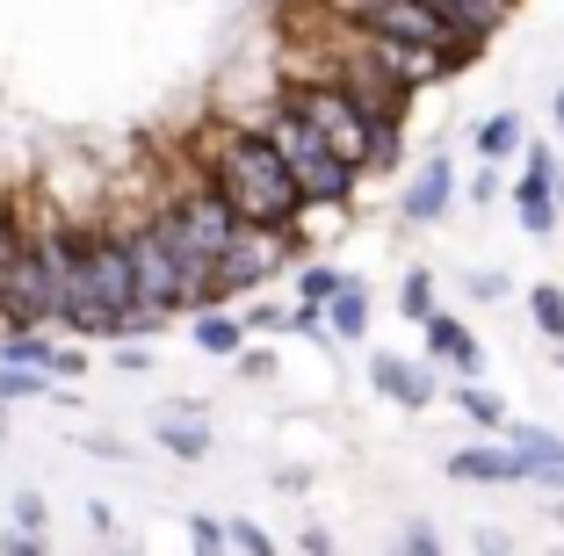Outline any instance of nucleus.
Wrapping results in <instances>:
<instances>
[{"label": "nucleus", "mask_w": 564, "mask_h": 556, "mask_svg": "<svg viewBox=\"0 0 564 556\" xmlns=\"http://www.w3.org/2000/svg\"><path fill=\"white\" fill-rule=\"evenodd\" d=\"M456 210V160L448 152H427V160L405 166L399 181V225H442Z\"/></svg>", "instance_id": "obj_7"}, {"label": "nucleus", "mask_w": 564, "mask_h": 556, "mask_svg": "<svg viewBox=\"0 0 564 556\" xmlns=\"http://www.w3.org/2000/svg\"><path fill=\"white\" fill-rule=\"evenodd\" d=\"M550 131L564 138V80H557V95H550Z\"/></svg>", "instance_id": "obj_34"}, {"label": "nucleus", "mask_w": 564, "mask_h": 556, "mask_svg": "<svg viewBox=\"0 0 564 556\" xmlns=\"http://www.w3.org/2000/svg\"><path fill=\"white\" fill-rule=\"evenodd\" d=\"M399 549H405V556H442L448 542H442V527H434V521H420V513H413V521L399 527Z\"/></svg>", "instance_id": "obj_26"}, {"label": "nucleus", "mask_w": 564, "mask_h": 556, "mask_svg": "<svg viewBox=\"0 0 564 556\" xmlns=\"http://www.w3.org/2000/svg\"><path fill=\"white\" fill-rule=\"evenodd\" d=\"M239 318H247V332H290V312H282V304H268L261 290L247 296V312H239Z\"/></svg>", "instance_id": "obj_27"}, {"label": "nucleus", "mask_w": 564, "mask_h": 556, "mask_svg": "<svg viewBox=\"0 0 564 556\" xmlns=\"http://www.w3.org/2000/svg\"><path fill=\"white\" fill-rule=\"evenodd\" d=\"M0 361H30V369H51L58 383L87 377V355L73 340H51V326H0Z\"/></svg>", "instance_id": "obj_10"}, {"label": "nucleus", "mask_w": 564, "mask_h": 556, "mask_svg": "<svg viewBox=\"0 0 564 556\" xmlns=\"http://www.w3.org/2000/svg\"><path fill=\"white\" fill-rule=\"evenodd\" d=\"M442 397H448L456 412H464L470 426H485V434H499V426L514 419V405H507V397H499L485 377H448V391H442Z\"/></svg>", "instance_id": "obj_16"}, {"label": "nucleus", "mask_w": 564, "mask_h": 556, "mask_svg": "<svg viewBox=\"0 0 564 556\" xmlns=\"http://www.w3.org/2000/svg\"><path fill=\"white\" fill-rule=\"evenodd\" d=\"M225 542H232V549H247V556H275V535H268L261 521H247V513H232V521H225Z\"/></svg>", "instance_id": "obj_25"}, {"label": "nucleus", "mask_w": 564, "mask_h": 556, "mask_svg": "<svg viewBox=\"0 0 564 556\" xmlns=\"http://www.w3.org/2000/svg\"><path fill=\"white\" fill-rule=\"evenodd\" d=\"M22 397H58V377L30 361H0V405H22Z\"/></svg>", "instance_id": "obj_19"}, {"label": "nucleus", "mask_w": 564, "mask_h": 556, "mask_svg": "<svg viewBox=\"0 0 564 556\" xmlns=\"http://www.w3.org/2000/svg\"><path fill=\"white\" fill-rule=\"evenodd\" d=\"M268 138H275V152L290 160V174H297V188H304V203H340V210H355V196H362V181L369 174H355V166H340L326 145H318V131L304 123L297 109L282 95H268V109L253 116Z\"/></svg>", "instance_id": "obj_5"}, {"label": "nucleus", "mask_w": 564, "mask_h": 556, "mask_svg": "<svg viewBox=\"0 0 564 556\" xmlns=\"http://www.w3.org/2000/svg\"><path fill=\"white\" fill-rule=\"evenodd\" d=\"M0 441H8V405H0Z\"/></svg>", "instance_id": "obj_38"}, {"label": "nucleus", "mask_w": 564, "mask_h": 556, "mask_svg": "<svg viewBox=\"0 0 564 556\" xmlns=\"http://www.w3.org/2000/svg\"><path fill=\"white\" fill-rule=\"evenodd\" d=\"M152 441H160V456H174V462H203L210 456V412H203L196 397H174V405L152 419Z\"/></svg>", "instance_id": "obj_12"}, {"label": "nucleus", "mask_w": 564, "mask_h": 556, "mask_svg": "<svg viewBox=\"0 0 564 556\" xmlns=\"http://www.w3.org/2000/svg\"><path fill=\"white\" fill-rule=\"evenodd\" d=\"M87 535H95V542H117V506H109V499H87Z\"/></svg>", "instance_id": "obj_30"}, {"label": "nucleus", "mask_w": 564, "mask_h": 556, "mask_svg": "<svg viewBox=\"0 0 564 556\" xmlns=\"http://www.w3.org/2000/svg\"><path fill=\"white\" fill-rule=\"evenodd\" d=\"M470 145H478V160L507 166V160H521V145H529V123H521V109H492L478 131H470Z\"/></svg>", "instance_id": "obj_17"}, {"label": "nucleus", "mask_w": 564, "mask_h": 556, "mask_svg": "<svg viewBox=\"0 0 564 556\" xmlns=\"http://www.w3.org/2000/svg\"><path fill=\"white\" fill-rule=\"evenodd\" d=\"M529 326L543 340H564V282H529Z\"/></svg>", "instance_id": "obj_21"}, {"label": "nucleus", "mask_w": 564, "mask_h": 556, "mask_svg": "<svg viewBox=\"0 0 564 556\" xmlns=\"http://www.w3.org/2000/svg\"><path fill=\"white\" fill-rule=\"evenodd\" d=\"M188 340H196V355L232 361L239 347L253 340V332H247V318H239L232 304H203V312H188Z\"/></svg>", "instance_id": "obj_14"}, {"label": "nucleus", "mask_w": 564, "mask_h": 556, "mask_svg": "<svg viewBox=\"0 0 564 556\" xmlns=\"http://www.w3.org/2000/svg\"><path fill=\"white\" fill-rule=\"evenodd\" d=\"M58 268H66V312L58 326L80 340H138L160 332V318L138 304L131 246L109 210H66L58 217Z\"/></svg>", "instance_id": "obj_1"}, {"label": "nucleus", "mask_w": 564, "mask_h": 556, "mask_svg": "<svg viewBox=\"0 0 564 556\" xmlns=\"http://www.w3.org/2000/svg\"><path fill=\"white\" fill-rule=\"evenodd\" d=\"M564 217L557 203V145L550 138H529L521 145V166H514V225L529 231V239H550Z\"/></svg>", "instance_id": "obj_6"}, {"label": "nucleus", "mask_w": 564, "mask_h": 556, "mask_svg": "<svg viewBox=\"0 0 564 556\" xmlns=\"http://www.w3.org/2000/svg\"><path fill=\"white\" fill-rule=\"evenodd\" d=\"M492 196H499V166L478 160V174H470V203H492Z\"/></svg>", "instance_id": "obj_31"}, {"label": "nucleus", "mask_w": 564, "mask_h": 556, "mask_svg": "<svg viewBox=\"0 0 564 556\" xmlns=\"http://www.w3.org/2000/svg\"><path fill=\"white\" fill-rule=\"evenodd\" d=\"M87 448H95V456H101V462H131V448H123V441H117V434H95V441H87Z\"/></svg>", "instance_id": "obj_32"}, {"label": "nucleus", "mask_w": 564, "mask_h": 556, "mask_svg": "<svg viewBox=\"0 0 564 556\" xmlns=\"http://www.w3.org/2000/svg\"><path fill=\"white\" fill-rule=\"evenodd\" d=\"M101 210L123 225V246H131V275H138V304H145L160 326L203 312V261L196 246L182 239V225L166 217L160 196H138V203H101Z\"/></svg>", "instance_id": "obj_3"}, {"label": "nucleus", "mask_w": 564, "mask_h": 556, "mask_svg": "<svg viewBox=\"0 0 564 556\" xmlns=\"http://www.w3.org/2000/svg\"><path fill=\"white\" fill-rule=\"evenodd\" d=\"M275 95L290 101L304 123H312L318 145H326L340 166H355V174H399V166H405V131H383L377 116L362 109V95H355V87L340 80L333 66H318V73H282Z\"/></svg>", "instance_id": "obj_4"}, {"label": "nucleus", "mask_w": 564, "mask_h": 556, "mask_svg": "<svg viewBox=\"0 0 564 556\" xmlns=\"http://www.w3.org/2000/svg\"><path fill=\"white\" fill-rule=\"evenodd\" d=\"M8 527H22V535H51V499L36 484H22L15 499H8Z\"/></svg>", "instance_id": "obj_23"}, {"label": "nucleus", "mask_w": 564, "mask_h": 556, "mask_svg": "<svg viewBox=\"0 0 564 556\" xmlns=\"http://www.w3.org/2000/svg\"><path fill=\"white\" fill-rule=\"evenodd\" d=\"M188 542H196V549H232V542H225V521H217V513H188Z\"/></svg>", "instance_id": "obj_28"}, {"label": "nucleus", "mask_w": 564, "mask_h": 556, "mask_svg": "<svg viewBox=\"0 0 564 556\" xmlns=\"http://www.w3.org/2000/svg\"><path fill=\"white\" fill-rule=\"evenodd\" d=\"M434 312H442L434 275H427V268H405V275H399V318H405V326H420V318H434Z\"/></svg>", "instance_id": "obj_20"}, {"label": "nucleus", "mask_w": 564, "mask_h": 556, "mask_svg": "<svg viewBox=\"0 0 564 556\" xmlns=\"http://www.w3.org/2000/svg\"><path fill=\"white\" fill-rule=\"evenodd\" d=\"M499 441H507V448H521V456H529L535 470H543V462H564V434H557V426L507 419V426H499Z\"/></svg>", "instance_id": "obj_18"}, {"label": "nucleus", "mask_w": 564, "mask_h": 556, "mask_svg": "<svg viewBox=\"0 0 564 556\" xmlns=\"http://www.w3.org/2000/svg\"><path fill=\"white\" fill-rule=\"evenodd\" d=\"M434 8H442V22H448V30H464L470 44H492V36L514 22L521 0H434Z\"/></svg>", "instance_id": "obj_15"}, {"label": "nucleus", "mask_w": 564, "mask_h": 556, "mask_svg": "<svg viewBox=\"0 0 564 556\" xmlns=\"http://www.w3.org/2000/svg\"><path fill=\"white\" fill-rule=\"evenodd\" d=\"M232 369H239L247 383H268V377H275V355H268V347H239V355H232Z\"/></svg>", "instance_id": "obj_29"}, {"label": "nucleus", "mask_w": 564, "mask_h": 556, "mask_svg": "<svg viewBox=\"0 0 564 556\" xmlns=\"http://www.w3.org/2000/svg\"><path fill=\"white\" fill-rule=\"evenodd\" d=\"M550 521H557V527H564V491H557V506H550Z\"/></svg>", "instance_id": "obj_35"}, {"label": "nucleus", "mask_w": 564, "mask_h": 556, "mask_svg": "<svg viewBox=\"0 0 564 556\" xmlns=\"http://www.w3.org/2000/svg\"><path fill=\"white\" fill-rule=\"evenodd\" d=\"M464 296H470V304H507V296H514V275H499V268H470Z\"/></svg>", "instance_id": "obj_24"}, {"label": "nucleus", "mask_w": 564, "mask_h": 556, "mask_svg": "<svg viewBox=\"0 0 564 556\" xmlns=\"http://www.w3.org/2000/svg\"><path fill=\"white\" fill-rule=\"evenodd\" d=\"M182 160L210 181L217 196L239 210V225H261V231H282L297 217L304 188L290 174V160L275 152V138L253 123V116H203L196 138L182 145Z\"/></svg>", "instance_id": "obj_2"}, {"label": "nucleus", "mask_w": 564, "mask_h": 556, "mask_svg": "<svg viewBox=\"0 0 564 556\" xmlns=\"http://www.w3.org/2000/svg\"><path fill=\"white\" fill-rule=\"evenodd\" d=\"M290 282H297V304H326V296L348 282V268H333V261H297V268H290Z\"/></svg>", "instance_id": "obj_22"}, {"label": "nucleus", "mask_w": 564, "mask_h": 556, "mask_svg": "<svg viewBox=\"0 0 564 556\" xmlns=\"http://www.w3.org/2000/svg\"><path fill=\"white\" fill-rule=\"evenodd\" d=\"M369 391L391 397L399 412H427L434 397H442V369H434L427 355L405 361V355H369Z\"/></svg>", "instance_id": "obj_8"}, {"label": "nucleus", "mask_w": 564, "mask_h": 556, "mask_svg": "<svg viewBox=\"0 0 564 556\" xmlns=\"http://www.w3.org/2000/svg\"><path fill=\"white\" fill-rule=\"evenodd\" d=\"M369 326H377V296H369L362 275H348L340 290L326 296V340L355 347V340H369Z\"/></svg>", "instance_id": "obj_13"}, {"label": "nucleus", "mask_w": 564, "mask_h": 556, "mask_svg": "<svg viewBox=\"0 0 564 556\" xmlns=\"http://www.w3.org/2000/svg\"><path fill=\"white\" fill-rule=\"evenodd\" d=\"M420 340H427V361L442 369V377H485V347H478V332H470L456 312L420 318Z\"/></svg>", "instance_id": "obj_11"}, {"label": "nucleus", "mask_w": 564, "mask_h": 556, "mask_svg": "<svg viewBox=\"0 0 564 556\" xmlns=\"http://www.w3.org/2000/svg\"><path fill=\"white\" fill-rule=\"evenodd\" d=\"M456 484H535V462L521 456V448H507V441H464V448H448V462H442Z\"/></svg>", "instance_id": "obj_9"}, {"label": "nucleus", "mask_w": 564, "mask_h": 556, "mask_svg": "<svg viewBox=\"0 0 564 556\" xmlns=\"http://www.w3.org/2000/svg\"><path fill=\"white\" fill-rule=\"evenodd\" d=\"M550 355H557V369H564V340H550Z\"/></svg>", "instance_id": "obj_37"}, {"label": "nucleus", "mask_w": 564, "mask_h": 556, "mask_svg": "<svg viewBox=\"0 0 564 556\" xmlns=\"http://www.w3.org/2000/svg\"><path fill=\"white\" fill-rule=\"evenodd\" d=\"M557 203H564V152H557Z\"/></svg>", "instance_id": "obj_36"}, {"label": "nucleus", "mask_w": 564, "mask_h": 556, "mask_svg": "<svg viewBox=\"0 0 564 556\" xmlns=\"http://www.w3.org/2000/svg\"><path fill=\"white\" fill-rule=\"evenodd\" d=\"M297 549H312V556H326V549H333V527H318V521H312V527H304V535H297Z\"/></svg>", "instance_id": "obj_33"}]
</instances>
